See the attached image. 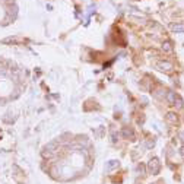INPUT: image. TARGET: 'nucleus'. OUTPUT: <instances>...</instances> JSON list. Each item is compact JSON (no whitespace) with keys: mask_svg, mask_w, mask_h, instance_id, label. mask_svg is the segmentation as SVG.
<instances>
[{"mask_svg":"<svg viewBox=\"0 0 184 184\" xmlns=\"http://www.w3.org/2000/svg\"><path fill=\"white\" fill-rule=\"evenodd\" d=\"M159 168H161L159 159H158V158H152V159L149 161V164H147V171H149V174L156 175V174L159 173Z\"/></svg>","mask_w":184,"mask_h":184,"instance_id":"1","label":"nucleus"},{"mask_svg":"<svg viewBox=\"0 0 184 184\" xmlns=\"http://www.w3.org/2000/svg\"><path fill=\"white\" fill-rule=\"evenodd\" d=\"M117 167H118V161H110V164L107 165V171H111V170H114Z\"/></svg>","mask_w":184,"mask_h":184,"instance_id":"3","label":"nucleus"},{"mask_svg":"<svg viewBox=\"0 0 184 184\" xmlns=\"http://www.w3.org/2000/svg\"><path fill=\"white\" fill-rule=\"evenodd\" d=\"M167 120H168V121H175V120H177V115H175V114H173V112H170V114H168V117H167Z\"/></svg>","mask_w":184,"mask_h":184,"instance_id":"4","label":"nucleus"},{"mask_svg":"<svg viewBox=\"0 0 184 184\" xmlns=\"http://www.w3.org/2000/svg\"><path fill=\"white\" fill-rule=\"evenodd\" d=\"M174 31H184V25H173Z\"/></svg>","mask_w":184,"mask_h":184,"instance_id":"6","label":"nucleus"},{"mask_svg":"<svg viewBox=\"0 0 184 184\" xmlns=\"http://www.w3.org/2000/svg\"><path fill=\"white\" fill-rule=\"evenodd\" d=\"M156 67H158L159 70H162V72H171V70H173V64L168 63V62H159V63L156 64Z\"/></svg>","mask_w":184,"mask_h":184,"instance_id":"2","label":"nucleus"},{"mask_svg":"<svg viewBox=\"0 0 184 184\" xmlns=\"http://www.w3.org/2000/svg\"><path fill=\"white\" fill-rule=\"evenodd\" d=\"M164 48H165V51H171V50H173L170 42H165V44H164Z\"/></svg>","mask_w":184,"mask_h":184,"instance_id":"7","label":"nucleus"},{"mask_svg":"<svg viewBox=\"0 0 184 184\" xmlns=\"http://www.w3.org/2000/svg\"><path fill=\"white\" fill-rule=\"evenodd\" d=\"M123 135H124L126 137H129V136H133V132L129 130V129H124V130H123Z\"/></svg>","mask_w":184,"mask_h":184,"instance_id":"5","label":"nucleus"},{"mask_svg":"<svg viewBox=\"0 0 184 184\" xmlns=\"http://www.w3.org/2000/svg\"><path fill=\"white\" fill-rule=\"evenodd\" d=\"M137 171H139L140 174H143V173H145V167H143V165H139V167H137Z\"/></svg>","mask_w":184,"mask_h":184,"instance_id":"8","label":"nucleus"}]
</instances>
